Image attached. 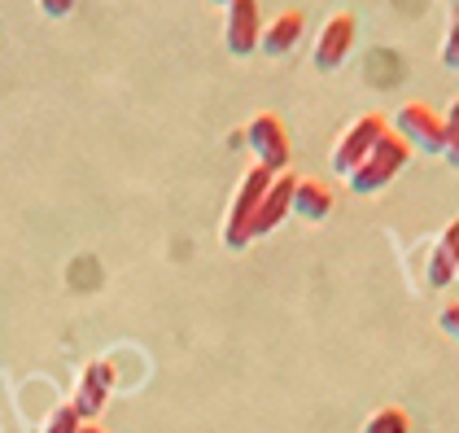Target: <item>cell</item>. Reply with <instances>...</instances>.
<instances>
[{"label":"cell","instance_id":"52a82bcc","mask_svg":"<svg viewBox=\"0 0 459 433\" xmlns=\"http://www.w3.org/2000/svg\"><path fill=\"white\" fill-rule=\"evenodd\" d=\"M293 184H298L293 176H276V180H272V188L263 193V202H258L254 219L246 223V246L254 241V237L272 232V228H276V223L289 215V197H293Z\"/></svg>","mask_w":459,"mask_h":433},{"label":"cell","instance_id":"30bf717a","mask_svg":"<svg viewBox=\"0 0 459 433\" xmlns=\"http://www.w3.org/2000/svg\"><path fill=\"white\" fill-rule=\"evenodd\" d=\"M298 39H302V9H284L281 18L263 31L258 44H263V53H267V57H284Z\"/></svg>","mask_w":459,"mask_h":433},{"label":"cell","instance_id":"ba28073f","mask_svg":"<svg viewBox=\"0 0 459 433\" xmlns=\"http://www.w3.org/2000/svg\"><path fill=\"white\" fill-rule=\"evenodd\" d=\"M258 39H263V13H258V4L254 0L228 4V48L237 57H249L258 48Z\"/></svg>","mask_w":459,"mask_h":433},{"label":"cell","instance_id":"7a4b0ae2","mask_svg":"<svg viewBox=\"0 0 459 433\" xmlns=\"http://www.w3.org/2000/svg\"><path fill=\"white\" fill-rule=\"evenodd\" d=\"M403 167H407V144L398 141V132H385L381 141L372 144V153L351 171V188L359 197H363V193H377V188H385Z\"/></svg>","mask_w":459,"mask_h":433},{"label":"cell","instance_id":"5b68a950","mask_svg":"<svg viewBox=\"0 0 459 433\" xmlns=\"http://www.w3.org/2000/svg\"><path fill=\"white\" fill-rule=\"evenodd\" d=\"M389 132V123L381 114H363V118H354V127L346 132V141L337 144V153H333V171H342V176H351L354 167L372 153V144L381 141Z\"/></svg>","mask_w":459,"mask_h":433},{"label":"cell","instance_id":"3957f363","mask_svg":"<svg viewBox=\"0 0 459 433\" xmlns=\"http://www.w3.org/2000/svg\"><path fill=\"white\" fill-rule=\"evenodd\" d=\"M246 141L249 149L258 153V167L263 171H284L289 162H293V149H289V132H284V123L276 114H258L254 123L246 127Z\"/></svg>","mask_w":459,"mask_h":433},{"label":"cell","instance_id":"277c9868","mask_svg":"<svg viewBox=\"0 0 459 433\" xmlns=\"http://www.w3.org/2000/svg\"><path fill=\"white\" fill-rule=\"evenodd\" d=\"M272 171H263V167H254L246 176V184H241V193H237V202H232V211H228V232H223V246L228 250H241L246 246V223L254 219V211H258V202H263V193L272 188Z\"/></svg>","mask_w":459,"mask_h":433},{"label":"cell","instance_id":"7c38bea8","mask_svg":"<svg viewBox=\"0 0 459 433\" xmlns=\"http://www.w3.org/2000/svg\"><path fill=\"white\" fill-rule=\"evenodd\" d=\"M455 237H459V228L451 223L446 237H442V250L429 258V285L433 289H446L451 281H455Z\"/></svg>","mask_w":459,"mask_h":433},{"label":"cell","instance_id":"8992f818","mask_svg":"<svg viewBox=\"0 0 459 433\" xmlns=\"http://www.w3.org/2000/svg\"><path fill=\"white\" fill-rule=\"evenodd\" d=\"M109 390H114V363H88L83 368V381H79V394H74V416L83 425H92V416H101Z\"/></svg>","mask_w":459,"mask_h":433},{"label":"cell","instance_id":"5bb4252c","mask_svg":"<svg viewBox=\"0 0 459 433\" xmlns=\"http://www.w3.org/2000/svg\"><path fill=\"white\" fill-rule=\"evenodd\" d=\"M79 425H83V420L74 416V407L66 403V407H57V411H53V420H48V429L44 433H79Z\"/></svg>","mask_w":459,"mask_h":433},{"label":"cell","instance_id":"4fadbf2b","mask_svg":"<svg viewBox=\"0 0 459 433\" xmlns=\"http://www.w3.org/2000/svg\"><path fill=\"white\" fill-rule=\"evenodd\" d=\"M363 433H411V420H407L403 407H385V411H377V416L368 420Z\"/></svg>","mask_w":459,"mask_h":433},{"label":"cell","instance_id":"8fae6325","mask_svg":"<svg viewBox=\"0 0 459 433\" xmlns=\"http://www.w3.org/2000/svg\"><path fill=\"white\" fill-rule=\"evenodd\" d=\"M289 211H298L302 219H328L333 215V193H328V184L298 180L293 184V197H289Z\"/></svg>","mask_w":459,"mask_h":433},{"label":"cell","instance_id":"9a60e30c","mask_svg":"<svg viewBox=\"0 0 459 433\" xmlns=\"http://www.w3.org/2000/svg\"><path fill=\"white\" fill-rule=\"evenodd\" d=\"M44 13H48V18H62V13H71V4H66V0H48Z\"/></svg>","mask_w":459,"mask_h":433},{"label":"cell","instance_id":"6da1fadb","mask_svg":"<svg viewBox=\"0 0 459 433\" xmlns=\"http://www.w3.org/2000/svg\"><path fill=\"white\" fill-rule=\"evenodd\" d=\"M398 141L416 144L424 153L455 158V118H437L429 106H403V114H398Z\"/></svg>","mask_w":459,"mask_h":433},{"label":"cell","instance_id":"2e32d148","mask_svg":"<svg viewBox=\"0 0 459 433\" xmlns=\"http://www.w3.org/2000/svg\"><path fill=\"white\" fill-rule=\"evenodd\" d=\"M79 433H106V429H97V425H79Z\"/></svg>","mask_w":459,"mask_h":433},{"label":"cell","instance_id":"9c48e42d","mask_svg":"<svg viewBox=\"0 0 459 433\" xmlns=\"http://www.w3.org/2000/svg\"><path fill=\"white\" fill-rule=\"evenodd\" d=\"M354 44V18L351 13H337L328 27H324V36L316 44V71H337L342 62H346V53H351Z\"/></svg>","mask_w":459,"mask_h":433}]
</instances>
